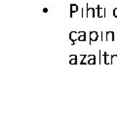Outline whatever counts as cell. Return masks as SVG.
<instances>
[{
	"instance_id": "9c48e42d",
	"label": "cell",
	"mask_w": 117,
	"mask_h": 132,
	"mask_svg": "<svg viewBox=\"0 0 117 132\" xmlns=\"http://www.w3.org/2000/svg\"><path fill=\"white\" fill-rule=\"evenodd\" d=\"M105 62H106V55H105V52L101 53V51H100V64L105 63Z\"/></svg>"
},
{
	"instance_id": "4fadbf2b",
	"label": "cell",
	"mask_w": 117,
	"mask_h": 132,
	"mask_svg": "<svg viewBox=\"0 0 117 132\" xmlns=\"http://www.w3.org/2000/svg\"><path fill=\"white\" fill-rule=\"evenodd\" d=\"M113 16L115 17V18H117V8H115V9L113 10Z\"/></svg>"
},
{
	"instance_id": "5b68a950",
	"label": "cell",
	"mask_w": 117,
	"mask_h": 132,
	"mask_svg": "<svg viewBox=\"0 0 117 132\" xmlns=\"http://www.w3.org/2000/svg\"><path fill=\"white\" fill-rule=\"evenodd\" d=\"M88 60V65H95L96 64V56L95 55H89L86 56Z\"/></svg>"
},
{
	"instance_id": "8fae6325",
	"label": "cell",
	"mask_w": 117,
	"mask_h": 132,
	"mask_svg": "<svg viewBox=\"0 0 117 132\" xmlns=\"http://www.w3.org/2000/svg\"><path fill=\"white\" fill-rule=\"evenodd\" d=\"M85 57H86V55H80V56H78L77 57V60H78V63L79 64H81V62L85 59Z\"/></svg>"
},
{
	"instance_id": "30bf717a",
	"label": "cell",
	"mask_w": 117,
	"mask_h": 132,
	"mask_svg": "<svg viewBox=\"0 0 117 132\" xmlns=\"http://www.w3.org/2000/svg\"><path fill=\"white\" fill-rule=\"evenodd\" d=\"M117 64V55L111 56V65H115Z\"/></svg>"
},
{
	"instance_id": "277c9868",
	"label": "cell",
	"mask_w": 117,
	"mask_h": 132,
	"mask_svg": "<svg viewBox=\"0 0 117 132\" xmlns=\"http://www.w3.org/2000/svg\"><path fill=\"white\" fill-rule=\"evenodd\" d=\"M98 17L99 18H106V8H101L100 6H98Z\"/></svg>"
},
{
	"instance_id": "8992f818",
	"label": "cell",
	"mask_w": 117,
	"mask_h": 132,
	"mask_svg": "<svg viewBox=\"0 0 117 132\" xmlns=\"http://www.w3.org/2000/svg\"><path fill=\"white\" fill-rule=\"evenodd\" d=\"M78 12V5L76 4H70V18L73 17V14Z\"/></svg>"
},
{
	"instance_id": "6da1fadb",
	"label": "cell",
	"mask_w": 117,
	"mask_h": 132,
	"mask_svg": "<svg viewBox=\"0 0 117 132\" xmlns=\"http://www.w3.org/2000/svg\"><path fill=\"white\" fill-rule=\"evenodd\" d=\"M117 39V33L114 31L106 32V41H115Z\"/></svg>"
},
{
	"instance_id": "7c38bea8",
	"label": "cell",
	"mask_w": 117,
	"mask_h": 132,
	"mask_svg": "<svg viewBox=\"0 0 117 132\" xmlns=\"http://www.w3.org/2000/svg\"><path fill=\"white\" fill-rule=\"evenodd\" d=\"M86 40V34H82L78 37V41H85Z\"/></svg>"
},
{
	"instance_id": "52a82bcc",
	"label": "cell",
	"mask_w": 117,
	"mask_h": 132,
	"mask_svg": "<svg viewBox=\"0 0 117 132\" xmlns=\"http://www.w3.org/2000/svg\"><path fill=\"white\" fill-rule=\"evenodd\" d=\"M77 63H78L77 56H76V55H71V56H70V59H69V64H70V65H76Z\"/></svg>"
},
{
	"instance_id": "5bb4252c",
	"label": "cell",
	"mask_w": 117,
	"mask_h": 132,
	"mask_svg": "<svg viewBox=\"0 0 117 132\" xmlns=\"http://www.w3.org/2000/svg\"><path fill=\"white\" fill-rule=\"evenodd\" d=\"M43 12H44V13H47V12H48V9H47V8H44V9H43Z\"/></svg>"
},
{
	"instance_id": "7a4b0ae2",
	"label": "cell",
	"mask_w": 117,
	"mask_h": 132,
	"mask_svg": "<svg viewBox=\"0 0 117 132\" xmlns=\"http://www.w3.org/2000/svg\"><path fill=\"white\" fill-rule=\"evenodd\" d=\"M86 7H87V17L88 18H94L96 16V9L89 7L88 3L86 4Z\"/></svg>"
},
{
	"instance_id": "3957f363",
	"label": "cell",
	"mask_w": 117,
	"mask_h": 132,
	"mask_svg": "<svg viewBox=\"0 0 117 132\" xmlns=\"http://www.w3.org/2000/svg\"><path fill=\"white\" fill-rule=\"evenodd\" d=\"M89 36H90L89 44H91L93 41H97V40L99 39V33L97 32V31H91L89 34Z\"/></svg>"
},
{
	"instance_id": "ba28073f",
	"label": "cell",
	"mask_w": 117,
	"mask_h": 132,
	"mask_svg": "<svg viewBox=\"0 0 117 132\" xmlns=\"http://www.w3.org/2000/svg\"><path fill=\"white\" fill-rule=\"evenodd\" d=\"M105 55H106V62H105V64H106V65L111 64V56H109L107 53H106V52H105Z\"/></svg>"
}]
</instances>
